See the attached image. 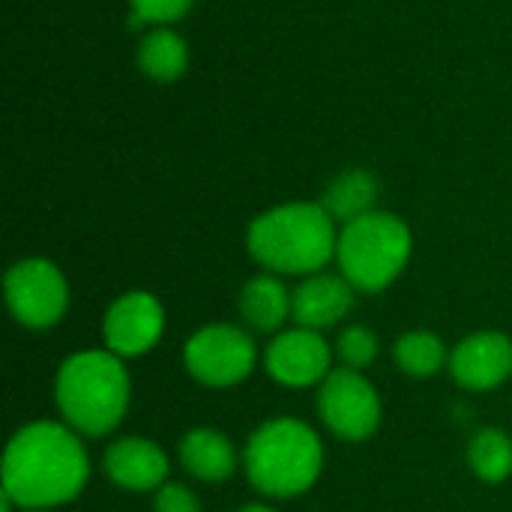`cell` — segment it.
Returning <instances> with one entry per match:
<instances>
[{
  "instance_id": "obj_11",
  "label": "cell",
  "mask_w": 512,
  "mask_h": 512,
  "mask_svg": "<svg viewBox=\"0 0 512 512\" xmlns=\"http://www.w3.org/2000/svg\"><path fill=\"white\" fill-rule=\"evenodd\" d=\"M450 375L462 390L489 393L510 381L512 375V339L495 330L474 333L462 339L450 354Z\"/></svg>"
},
{
  "instance_id": "obj_22",
  "label": "cell",
  "mask_w": 512,
  "mask_h": 512,
  "mask_svg": "<svg viewBox=\"0 0 512 512\" xmlns=\"http://www.w3.org/2000/svg\"><path fill=\"white\" fill-rule=\"evenodd\" d=\"M153 512H201V501L192 489L183 483H165L159 492H153Z\"/></svg>"
},
{
  "instance_id": "obj_19",
  "label": "cell",
  "mask_w": 512,
  "mask_h": 512,
  "mask_svg": "<svg viewBox=\"0 0 512 512\" xmlns=\"http://www.w3.org/2000/svg\"><path fill=\"white\" fill-rule=\"evenodd\" d=\"M468 465L483 483H504L512 477V441L501 429H480L468 444Z\"/></svg>"
},
{
  "instance_id": "obj_5",
  "label": "cell",
  "mask_w": 512,
  "mask_h": 512,
  "mask_svg": "<svg viewBox=\"0 0 512 512\" xmlns=\"http://www.w3.org/2000/svg\"><path fill=\"white\" fill-rule=\"evenodd\" d=\"M414 249L411 228L384 210H372L339 231V273L363 294L390 288L408 267Z\"/></svg>"
},
{
  "instance_id": "obj_8",
  "label": "cell",
  "mask_w": 512,
  "mask_h": 512,
  "mask_svg": "<svg viewBox=\"0 0 512 512\" xmlns=\"http://www.w3.org/2000/svg\"><path fill=\"white\" fill-rule=\"evenodd\" d=\"M318 417L321 423L348 444L369 441L381 429V396L363 372L333 369L318 387Z\"/></svg>"
},
{
  "instance_id": "obj_16",
  "label": "cell",
  "mask_w": 512,
  "mask_h": 512,
  "mask_svg": "<svg viewBox=\"0 0 512 512\" xmlns=\"http://www.w3.org/2000/svg\"><path fill=\"white\" fill-rule=\"evenodd\" d=\"M375 201H378V180L369 171L354 168V171H345V174L333 177L318 204L333 216V222L348 225V222L372 213Z\"/></svg>"
},
{
  "instance_id": "obj_21",
  "label": "cell",
  "mask_w": 512,
  "mask_h": 512,
  "mask_svg": "<svg viewBox=\"0 0 512 512\" xmlns=\"http://www.w3.org/2000/svg\"><path fill=\"white\" fill-rule=\"evenodd\" d=\"M129 3H132V24L168 27L171 21H180L195 0H129Z\"/></svg>"
},
{
  "instance_id": "obj_20",
  "label": "cell",
  "mask_w": 512,
  "mask_h": 512,
  "mask_svg": "<svg viewBox=\"0 0 512 512\" xmlns=\"http://www.w3.org/2000/svg\"><path fill=\"white\" fill-rule=\"evenodd\" d=\"M378 351H381L378 336H375L369 327H363V324L345 327V330L339 333V339H336V354H339V360L345 363V369H354V372L369 369V366L378 360Z\"/></svg>"
},
{
  "instance_id": "obj_6",
  "label": "cell",
  "mask_w": 512,
  "mask_h": 512,
  "mask_svg": "<svg viewBox=\"0 0 512 512\" xmlns=\"http://www.w3.org/2000/svg\"><path fill=\"white\" fill-rule=\"evenodd\" d=\"M186 372L213 390H228L243 384L258 366L255 339L234 324H210L189 336L183 345Z\"/></svg>"
},
{
  "instance_id": "obj_17",
  "label": "cell",
  "mask_w": 512,
  "mask_h": 512,
  "mask_svg": "<svg viewBox=\"0 0 512 512\" xmlns=\"http://www.w3.org/2000/svg\"><path fill=\"white\" fill-rule=\"evenodd\" d=\"M189 66V45L186 39L171 30V27H153L141 45H138V69L159 81V84H171L177 78H183Z\"/></svg>"
},
{
  "instance_id": "obj_9",
  "label": "cell",
  "mask_w": 512,
  "mask_h": 512,
  "mask_svg": "<svg viewBox=\"0 0 512 512\" xmlns=\"http://www.w3.org/2000/svg\"><path fill=\"white\" fill-rule=\"evenodd\" d=\"M165 333V309L150 291H126L120 294L102 321L105 351L117 354L120 360L141 357L159 345Z\"/></svg>"
},
{
  "instance_id": "obj_2",
  "label": "cell",
  "mask_w": 512,
  "mask_h": 512,
  "mask_svg": "<svg viewBox=\"0 0 512 512\" xmlns=\"http://www.w3.org/2000/svg\"><path fill=\"white\" fill-rule=\"evenodd\" d=\"M339 234L333 216L312 201L279 204L252 219L246 249L267 273L315 276L336 258Z\"/></svg>"
},
{
  "instance_id": "obj_4",
  "label": "cell",
  "mask_w": 512,
  "mask_h": 512,
  "mask_svg": "<svg viewBox=\"0 0 512 512\" xmlns=\"http://www.w3.org/2000/svg\"><path fill=\"white\" fill-rule=\"evenodd\" d=\"M324 468V447L318 432L297 417H276L261 423L243 450V471L264 498L306 495Z\"/></svg>"
},
{
  "instance_id": "obj_24",
  "label": "cell",
  "mask_w": 512,
  "mask_h": 512,
  "mask_svg": "<svg viewBox=\"0 0 512 512\" xmlns=\"http://www.w3.org/2000/svg\"><path fill=\"white\" fill-rule=\"evenodd\" d=\"M21 512H51V510H21Z\"/></svg>"
},
{
  "instance_id": "obj_13",
  "label": "cell",
  "mask_w": 512,
  "mask_h": 512,
  "mask_svg": "<svg viewBox=\"0 0 512 512\" xmlns=\"http://www.w3.org/2000/svg\"><path fill=\"white\" fill-rule=\"evenodd\" d=\"M354 294H357V288L345 276H333V273L306 276L294 288L291 318H294L297 327L321 333V330L336 327L339 321H345L351 315Z\"/></svg>"
},
{
  "instance_id": "obj_18",
  "label": "cell",
  "mask_w": 512,
  "mask_h": 512,
  "mask_svg": "<svg viewBox=\"0 0 512 512\" xmlns=\"http://www.w3.org/2000/svg\"><path fill=\"white\" fill-rule=\"evenodd\" d=\"M393 357H396V366L411 378H435L444 366H450L444 339L429 330H411L399 336Z\"/></svg>"
},
{
  "instance_id": "obj_14",
  "label": "cell",
  "mask_w": 512,
  "mask_h": 512,
  "mask_svg": "<svg viewBox=\"0 0 512 512\" xmlns=\"http://www.w3.org/2000/svg\"><path fill=\"white\" fill-rule=\"evenodd\" d=\"M180 465L201 483H225L237 474L240 456L234 441L216 429H192L180 441Z\"/></svg>"
},
{
  "instance_id": "obj_1",
  "label": "cell",
  "mask_w": 512,
  "mask_h": 512,
  "mask_svg": "<svg viewBox=\"0 0 512 512\" xmlns=\"http://www.w3.org/2000/svg\"><path fill=\"white\" fill-rule=\"evenodd\" d=\"M90 480V456L66 423L21 426L3 453V495L18 510H54L75 501Z\"/></svg>"
},
{
  "instance_id": "obj_23",
  "label": "cell",
  "mask_w": 512,
  "mask_h": 512,
  "mask_svg": "<svg viewBox=\"0 0 512 512\" xmlns=\"http://www.w3.org/2000/svg\"><path fill=\"white\" fill-rule=\"evenodd\" d=\"M237 512H276L273 507H267V504H246L243 510H237Z\"/></svg>"
},
{
  "instance_id": "obj_10",
  "label": "cell",
  "mask_w": 512,
  "mask_h": 512,
  "mask_svg": "<svg viewBox=\"0 0 512 512\" xmlns=\"http://www.w3.org/2000/svg\"><path fill=\"white\" fill-rule=\"evenodd\" d=\"M264 369L282 387H321V381L333 372V348L318 330L291 327L267 345Z\"/></svg>"
},
{
  "instance_id": "obj_15",
  "label": "cell",
  "mask_w": 512,
  "mask_h": 512,
  "mask_svg": "<svg viewBox=\"0 0 512 512\" xmlns=\"http://www.w3.org/2000/svg\"><path fill=\"white\" fill-rule=\"evenodd\" d=\"M291 300H294V291H288L276 273H261L243 285L237 309L249 330L276 333L291 318Z\"/></svg>"
},
{
  "instance_id": "obj_12",
  "label": "cell",
  "mask_w": 512,
  "mask_h": 512,
  "mask_svg": "<svg viewBox=\"0 0 512 512\" xmlns=\"http://www.w3.org/2000/svg\"><path fill=\"white\" fill-rule=\"evenodd\" d=\"M102 468L105 477L123 489V492H159L168 483V456L165 450L150 441V438H117L108 444L105 456H102Z\"/></svg>"
},
{
  "instance_id": "obj_3",
  "label": "cell",
  "mask_w": 512,
  "mask_h": 512,
  "mask_svg": "<svg viewBox=\"0 0 512 512\" xmlns=\"http://www.w3.org/2000/svg\"><path fill=\"white\" fill-rule=\"evenodd\" d=\"M129 396V372L111 351H78L60 363L54 378L57 411L84 438L111 435L129 411Z\"/></svg>"
},
{
  "instance_id": "obj_7",
  "label": "cell",
  "mask_w": 512,
  "mask_h": 512,
  "mask_svg": "<svg viewBox=\"0 0 512 512\" xmlns=\"http://www.w3.org/2000/svg\"><path fill=\"white\" fill-rule=\"evenodd\" d=\"M12 318L27 330H51L69 312V282L48 258H24L3 276Z\"/></svg>"
}]
</instances>
